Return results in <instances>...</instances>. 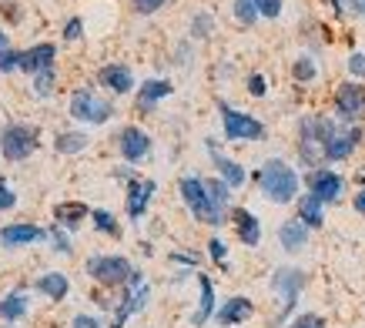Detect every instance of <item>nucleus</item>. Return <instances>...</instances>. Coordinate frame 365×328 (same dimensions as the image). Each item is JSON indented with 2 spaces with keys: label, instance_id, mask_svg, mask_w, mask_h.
<instances>
[{
  "label": "nucleus",
  "instance_id": "12",
  "mask_svg": "<svg viewBox=\"0 0 365 328\" xmlns=\"http://www.w3.org/2000/svg\"><path fill=\"white\" fill-rule=\"evenodd\" d=\"M158 185L151 181V178H134V181H128V218L131 221H141L144 211H148V205H151V198H155Z\"/></svg>",
  "mask_w": 365,
  "mask_h": 328
},
{
  "label": "nucleus",
  "instance_id": "37",
  "mask_svg": "<svg viewBox=\"0 0 365 328\" xmlns=\"http://www.w3.org/2000/svg\"><path fill=\"white\" fill-rule=\"evenodd\" d=\"M248 94H252V98H265L268 94V81L262 74H252L248 77Z\"/></svg>",
  "mask_w": 365,
  "mask_h": 328
},
{
  "label": "nucleus",
  "instance_id": "27",
  "mask_svg": "<svg viewBox=\"0 0 365 328\" xmlns=\"http://www.w3.org/2000/svg\"><path fill=\"white\" fill-rule=\"evenodd\" d=\"M91 221H94V228H98L101 235H111V238H121V225H118V218H114L111 211L94 208V211H91Z\"/></svg>",
  "mask_w": 365,
  "mask_h": 328
},
{
  "label": "nucleus",
  "instance_id": "3",
  "mask_svg": "<svg viewBox=\"0 0 365 328\" xmlns=\"http://www.w3.org/2000/svg\"><path fill=\"white\" fill-rule=\"evenodd\" d=\"M88 275L104 288H124L131 282L134 268L124 255H94V258H88Z\"/></svg>",
  "mask_w": 365,
  "mask_h": 328
},
{
  "label": "nucleus",
  "instance_id": "45",
  "mask_svg": "<svg viewBox=\"0 0 365 328\" xmlns=\"http://www.w3.org/2000/svg\"><path fill=\"white\" fill-rule=\"evenodd\" d=\"M345 11H352L355 17H365V0H349V4H345Z\"/></svg>",
  "mask_w": 365,
  "mask_h": 328
},
{
  "label": "nucleus",
  "instance_id": "13",
  "mask_svg": "<svg viewBox=\"0 0 365 328\" xmlns=\"http://www.w3.org/2000/svg\"><path fill=\"white\" fill-rule=\"evenodd\" d=\"M255 315V305L252 298L245 295H232L225 305H218V312H215V322L222 328H232V325H242V322H248V318Z\"/></svg>",
  "mask_w": 365,
  "mask_h": 328
},
{
  "label": "nucleus",
  "instance_id": "46",
  "mask_svg": "<svg viewBox=\"0 0 365 328\" xmlns=\"http://www.w3.org/2000/svg\"><path fill=\"white\" fill-rule=\"evenodd\" d=\"M345 4H349V0H329V7H332L335 14H345Z\"/></svg>",
  "mask_w": 365,
  "mask_h": 328
},
{
  "label": "nucleus",
  "instance_id": "21",
  "mask_svg": "<svg viewBox=\"0 0 365 328\" xmlns=\"http://www.w3.org/2000/svg\"><path fill=\"white\" fill-rule=\"evenodd\" d=\"M198 288H201L198 312L191 315V325H195V328H201L208 318H215V312H218V302H215V285H211L208 275H198Z\"/></svg>",
  "mask_w": 365,
  "mask_h": 328
},
{
  "label": "nucleus",
  "instance_id": "34",
  "mask_svg": "<svg viewBox=\"0 0 365 328\" xmlns=\"http://www.w3.org/2000/svg\"><path fill=\"white\" fill-rule=\"evenodd\" d=\"M24 61V54H17V51H4L0 54V74H11V71H17Z\"/></svg>",
  "mask_w": 365,
  "mask_h": 328
},
{
  "label": "nucleus",
  "instance_id": "29",
  "mask_svg": "<svg viewBox=\"0 0 365 328\" xmlns=\"http://www.w3.org/2000/svg\"><path fill=\"white\" fill-rule=\"evenodd\" d=\"M258 17H262V14H258V7H255V0H235V21L238 24L252 27Z\"/></svg>",
  "mask_w": 365,
  "mask_h": 328
},
{
  "label": "nucleus",
  "instance_id": "35",
  "mask_svg": "<svg viewBox=\"0 0 365 328\" xmlns=\"http://www.w3.org/2000/svg\"><path fill=\"white\" fill-rule=\"evenodd\" d=\"M349 74H352L355 81H362V84H365V54H359V51H355V54H349Z\"/></svg>",
  "mask_w": 365,
  "mask_h": 328
},
{
  "label": "nucleus",
  "instance_id": "41",
  "mask_svg": "<svg viewBox=\"0 0 365 328\" xmlns=\"http://www.w3.org/2000/svg\"><path fill=\"white\" fill-rule=\"evenodd\" d=\"M51 241H54V248H57V252H61V255H71V238H67L64 231H57V228H54V235H51Z\"/></svg>",
  "mask_w": 365,
  "mask_h": 328
},
{
  "label": "nucleus",
  "instance_id": "39",
  "mask_svg": "<svg viewBox=\"0 0 365 328\" xmlns=\"http://www.w3.org/2000/svg\"><path fill=\"white\" fill-rule=\"evenodd\" d=\"M81 31H84L81 17H71V21L64 24V41H81Z\"/></svg>",
  "mask_w": 365,
  "mask_h": 328
},
{
  "label": "nucleus",
  "instance_id": "26",
  "mask_svg": "<svg viewBox=\"0 0 365 328\" xmlns=\"http://www.w3.org/2000/svg\"><path fill=\"white\" fill-rule=\"evenodd\" d=\"M84 148H88V134H81V131H61L54 138L57 154H81Z\"/></svg>",
  "mask_w": 365,
  "mask_h": 328
},
{
  "label": "nucleus",
  "instance_id": "16",
  "mask_svg": "<svg viewBox=\"0 0 365 328\" xmlns=\"http://www.w3.org/2000/svg\"><path fill=\"white\" fill-rule=\"evenodd\" d=\"M232 225H235V235L242 241L245 248H258V241H262V225L255 218L248 208H232Z\"/></svg>",
  "mask_w": 365,
  "mask_h": 328
},
{
  "label": "nucleus",
  "instance_id": "42",
  "mask_svg": "<svg viewBox=\"0 0 365 328\" xmlns=\"http://www.w3.org/2000/svg\"><path fill=\"white\" fill-rule=\"evenodd\" d=\"M171 262L175 265H188V268H198V255H185V252H171Z\"/></svg>",
  "mask_w": 365,
  "mask_h": 328
},
{
  "label": "nucleus",
  "instance_id": "43",
  "mask_svg": "<svg viewBox=\"0 0 365 328\" xmlns=\"http://www.w3.org/2000/svg\"><path fill=\"white\" fill-rule=\"evenodd\" d=\"M71 328H104L94 315H74V322H71Z\"/></svg>",
  "mask_w": 365,
  "mask_h": 328
},
{
  "label": "nucleus",
  "instance_id": "31",
  "mask_svg": "<svg viewBox=\"0 0 365 328\" xmlns=\"http://www.w3.org/2000/svg\"><path fill=\"white\" fill-rule=\"evenodd\" d=\"M285 328H325V318L315 315V312H305V315L292 318V322H288Z\"/></svg>",
  "mask_w": 365,
  "mask_h": 328
},
{
  "label": "nucleus",
  "instance_id": "33",
  "mask_svg": "<svg viewBox=\"0 0 365 328\" xmlns=\"http://www.w3.org/2000/svg\"><path fill=\"white\" fill-rule=\"evenodd\" d=\"M208 255H211V262H215V265H222V268L228 265V248H225L222 238H211L208 241Z\"/></svg>",
  "mask_w": 365,
  "mask_h": 328
},
{
  "label": "nucleus",
  "instance_id": "28",
  "mask_svg": "<svg viewBox=\"0 0 365 328\" xmlns=\"http://www.w3.org/2000/svg\"><path fill=\"white\" fill-rule=\"evenodd\" d=\"M292 74H295V81H299V84H312V81L319 77V64H315L309 54H302L299 61L292 64Z\"/></svg>",
  "mask_w": 365,
  "mask_h": 328
},
{
  "label": "nucleus",
  "instance_id": "47",
  "mask_svg": "<svg viewBox=\"0 0 365 328\" xmlns=\"http://www.w3.org/2000/svg\"><path fill=\"white\" fill-rule=\"evenodd\" d=\"M4 51H11V41H7V34L0 31V54H4Z\"/></svg>",
  "mask_w": 365,
  "mask_h": 328
},
{
  "label": "nucleus",
  "instance_id": "9",
  "mask_svg": "<svg viewBox=\"0 0 365 328\" xmlns=\"http://www.w3.org/2000/svg\"><path fill=\"white\" fill-rule=\"evenodd\" d=\"M362 138H365V131L359 124L339 128V131L329 138V144H325V164H339V161H345V158H352L355 148L362 144Z\"/></svg>",
  "mask_w": 365,
  "mask_h": 328
},
{
  "label": "nucleus",
  "instance_id": "30",
  "mask_svg": "<svg viewBox=\"0 0 365 328\" xmlns=\"http://www.w3.org/2000/svg\"><path fill=\"white\" fill-rule=\"evenodd\" d=\"M208 34H211V14L198 11L195 14V21H191V37H195V41H205Z\"/></svg>",
  "mask_w": 365,
  "mask_h": 328
},
{
  "label": "nucleus",
  "instance_id": "14",
  "mask_svg": "<svg viewBox=\"0 0 365 328\" xmlns=\"http://www.w3.org/2000/svg\"><path fill=\"white\" fill-rule=\"evenodd\" d=\"M47 231L31 225V221H17V225H4L0 228V245L4 248H17V245H31V241H44Z\"/></svg>",
  "mask_w": 365,
  "mask_h": 328
},
{
  "label": "nucleus",
  "instance_id": "4",
  "mask_svg": "<svg viewBox=\"0 0 365 328\" xmlns=\"http://www.w3.org/2000/svg\"><path fill=\"white\" fill-rule=\"evenodd\" d=\"M218 114H222V128L228 141H262L265 138V124L245 111H235L232 104L218 101Z\"/></svg>",
  "mask_w": 365,
  "mask_h": 328
},
{
  "label": "nucleus",
  "instance_id": "8",
  "mask_svg": "<svg viewBox=\"0 0 365 328\" xmlns=\"http://www.w3.org/2000/svg\"><path fill=\"white\" fill-rule=\"evenodd\" d=\"M178 191H181V201H185V208L191 211V218H198L201 225H211V195H208L205 178L185 175L178 181Z\"/></svg>",
  "mask_w": 365,
  "mask_h": 328
},
{
  "label": "nucleus",
  "instance_id": "22",
  "mask_svg": "<svg viewBox=\"0 0 365 328\" xmlns=\"http://www.w3.org/2000/svg\"><path fill=\"white\" fill-rule=\"evenodd\" d=\"M54 218H57L61 228L78 231L81 225H84V218H91V208L84 205V201H64V205H57L54 208Z\"/></svg>",
  "mask_w": 365,
  "mask_h": 328
},
{
  "label": "nucleus",
  "instance_id": "20",
  "mask_svg": "<svg viewBox=\"0 0 365 328\" xmlns=\"http://www.w3.org/2000/svg\"><path fill=\"white\" fill-rule=\"evenodd\" d=\"M171 81H165V77H148L141 84V91H138V108L141 111H151L158 104V101L171 98Z\"/></svg>",
  "mask_w": 365,
  "mask_h": 328
},
{
  "label": "nucleus",
  "instance_id": "15",
  "mask_svg": "<svg viewBox=\"0 0 365 328\" xmlns=\"http://www.w3.org/2000/svg\"><path fill=\"white\" fill-rule=\"evenodd\" d=\"M205 144H208L211 164L218 168V178H222V181H225V185H228V188H242V185H245V178H248V175H245V168H242V164H238V161H232V158H225V154L218 151V144L211 141V138H208V141H205Z\"/></svg>",
  "mask_w": 365,
  "mask_h": 328
},
{
  "label": "nucleus",
  "instance_id": "32",
  "mask_svg": "<svg viewBox=\"0 0 365 328\" xmlns=\"http://www.w3.org/2000/svg\"><path fill=\"white\" fill-rule=\"evenodd\" d=\"M51 88H54V71H44V74L34 77V94H37V98H47Z\"/></svg>",
  "mask_w": 365,
  "mask_h": 328
},
{
  "label": "nucleus",
  "instance_id": "5",
  "mask_svg": "<svg viewBox=\"0 0 365 328\" xmlns=\"http://www.w3.org/2000/svg\"><path fill=\"white\" fill-rule=\"evenodd\" d=\"M71 118L74 121H88V124H104V121L114 118V104L111 101H101L94 91L81 88L71 94Z\"/></svg>",
  "mask_w": 365,
  "mask_h": 328
},
{
  "label": "nucleus",
  "instance_id": "36",
  "mask_svg": "<svg viewBox=\"0 0 365 328\" xmlns=\"http://www.w3.org/2000/svg\"><path fill=\"white\" fill-rule=\"evenodd\" d=\"M255 7H258L262 17H272V21H275L278 14H282V0H255Z\"/></svg>",
  "mask_w": 365,
  "mask_h": 328
},
{
  "label": "nucleus",
  "instance_id": "19",
  "mask_svg": "<svg viewBox=\"0 0 365 328\" xmlns=\"http://www.w3.org/2000/svg\"><path fill=\"white\" fill-rule=\"evenodd\" d=\"M98 81L104 84L108 91H114V94H131L134 91V74L128 64H104L101 67Z\"/></svg>",
  "mask_w": 365,
  "mask_h": 328
},
{
  "label": "nucleus",
  "instance_id": "24",
  "mask_svg": "<svg viewBox=\"0 0 365 328\" xmlns=\"http://www.w3.org/2000/svg\"><path fill=\"white\" fill-rule=\"evenodd\" d=\"M34 288H37V292H44L47 298L61 302V298H67V292H71V282H67L64 272H47V275H41V278L34 282Z\"/></svg>",
  "mask_w": 365,
  "mask_h": 328
},
{
  "label": "nucleus",
  "instance_id": "44",
  "mask_svg": "<svg viewBox=\"0 0 365 328\" xmlns=\"http://www.w3.org/2000/svg\"><path fill=\"white\" fill-rule=\"evenodd\" d=\"M352 208L359 211V215H365V188H359V191H355V198H352Z\"/></svg>",
  "mask_w": 365,
  "mask_h": 328
},
{
  "label": "nucleus",
  "instance_id": "18",
  "mask_svg": "<svg viewBox=\"0 0 365 328\" xmlns=\"http://www.w3.org/2000/svg\"><path fill=\"white\" fill-rule=\"evenodd\" d=\"M54 61H57L54 44H37V47H31V51H24L21 71L37 77V74H44V71H54Z\"/></svg>",
  "mask_w": 365,
  "mask_h": 328
},
{
  "label": "nucleus",
  "instance_id": "38",
  "mask_svg": "<svg viewBox=\"0 0 365 328\" xmlns=\"http://www.w3.org/2000/svg\"><path fill=\"white\" fill-rule=\"evenodd\" d=\"M165 4H168V0H134V11L148 17V14H158Z\"/></svg>",
  "mask_w": 365,
  "mask_h": 328
},
{
  "label": "nucleus",
  "instance_id": "23",
  "mask_svg": "<svg viewBox=\"0 0 365 328\" xmlns=\"http://www.w3.org/2000/svg\"><path fill=\"white\" fill-rule=\"evenodd\" d=\"M295 218H299L302 225H309L312 231L322 228V225H325V205H322L315 195H302L299 198V215H295Z\"/></svg>",
  "mask_w": 365,
  "mask_h": 328
},
{
  "label": "nucleus",
  "instance_id": "40",
  "mask_svg": "<svg viewBox=\"0 0 365 328\" xmlns=\"http://www.w3.org/2000/svg\"><path fill=\"white\" fill-rule=\"evenodd\" d=\"M17 205V198H14V191L7 188V181L0 178V208H14Z\"/></svg>",
  "mask_w": 365,
  "mask_h": 328
},
{
  "label": "nucleus",
  "instance_id": "7",
  "mask_svg": "<svg viewBox=\"0 0 365 328\" xmlns=\"http://www.w3.org/2000/svg\"><path fill=\"white\" fill-rule=\"evenodd\" d=\"M335 118L339 124H359L365 118V84L362 81H345L335 91Z\"/></svg>",
  "mask_w": 365,
  "mask_h": 328
},
{
  "label": "nucleus",
  "instance_id": "6",
  "mask_svg": "<svg viewBox=\"0 0 365 328\" xmlns=\"http://www.w3.org/2000/svg\"><path fill=\"white\" fill-rule=\"evenodd\" d=\"M0 151L7 161H24L37 151V128L31 124H7L0 131Z\"/></svg>",
  "mask_w": 365,
  "mask_h": 328
},
{
  "label": "nucleus",
  "instance_id": "25",
  "mask_svg": "<svg viewBox=\"0 0 365 328\" xmlns=\"http://www.w3.org/2000/svg\"><path fill=\"white\" fill-rule=\"evenodd\" d=\"M24 315H27V295H24V288H14L11 295H4V302H0V318L17 322Z\"/></svg>",
  "mask_w": 365,
  "mask_h": 328
},
{
  "label": "nucleus",
  "instance_id": "10",
  "mask_svg": "<svg viewBox=\"0 0 365 328\" xmlns=\"http://www.w3.org/2000/svg\"><path fill=\"white\" fill-rule=\"evenodd\" d=\"M305 181H309V195H315L322 205H335L345 191V178L339 171H329V168H315Z\"/></svg>",
  "mask_w": 365,
  "mask_h": 328
},
{
  "label": "nucleus",
  "instance_id": "2",
  "mask_svg": "<svg viewBox=\"0 0 365 328\" xmlns=\"http://www.w3.org/2000/svg\"><path fill=\"white\" fill-rule=\"evenodd\" d=\"M305 282H309V275L302 272V268H292V265H285V268H278V272L272 275V292L282 298L275 325H285L288 315L299 308V295H302V288H305Z\"/></svg>",
  "mask_w": 365,
  "mask_h": 328
},
{
  "label": "nucleus",
  "instance_id": "1",
  "mask_svg": "<svg viewBox=\"0 0 365 328\" xmlns=\"http://www.w3.org/2000/svg\"><path fill=\"white\" fill-rule=\"evenodd\" d=\"M255 185L262 188V195L275 205H288L299 198V171L282 158H268L258 171H255Z\"/></svg>",
  "mask_w": 365,
  "mask_h": 328
},
{
  "label": "nucleus",
  "instance_id": "11",
  "mask_svg": "<svg viewBox=\"0 0 365 328\" xmlns=\"http://www.w3.org/2000/svg\"><path fill=\"white\" fill-rule=\"evenodd\" d=\"M118 148H121L124 161L138 164L151 154V138H148V131H141L138 124H128V128H121V134H118Z\"/></svg>",
  "mask_w": 365,
  "mask_h": 328
},
{
  "label": "nucleus",
  "instance_id": "17",
  "mask_svg": "<svg viewBox=\"0 0 365 328\" xmlns=\"http://www.w3.org/2000/svg\"><path fill=\"white\" fill-rule=\"evenodd\" d=\"M309 225H302L299 218H288L278 225V245L285 248L288 255H299L305 245H309Z\"/></svg>",
  "mask_w": 365,
  "mask_h": 328
}]
</instances>
